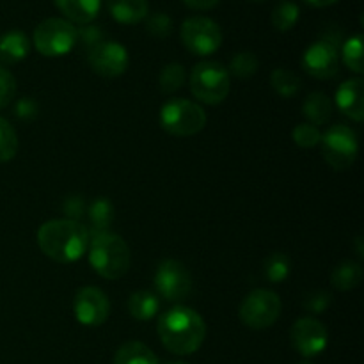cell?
Listing matches in <instances>:
<instances>
[{
	"label": "cell",
	"mask_w": 364,
	"mask_h": 364,
	"mask_svg": "<svg viewBox=\"0 0 364 364\" xmlns=\"http://www.w3.org/2000/svg\"><path fill=\"white\" fill-rule=\"evenodd\" d=\"M160 341L164 347L176 355H191L201 348L206 338L205 320L198 311L185 306H176L159 318Z\"/></svg>",
	"instance_id": "obj_1"
},
{
	"label": "cell",
	"mask_w": 364,
	"mask_h": 364,
	"mask_svg": "<svg viewBox=\"0 0 364 364\" xmlns=\"http://www.w3.org/2000/svg\"><path fill=\"white\" fill-rule=\"evenodd\" d=\"M290 336L294 348L304 358H315V355L322 354L327 347V340H329L326 326L309 316L295 322Z\"/></svg>",
	"instance_id": "obj_14"
},
{
	"label": "cell",
	"mask_w": 364,
	"mask_h": 364,
	"mask_svg": "<svg viewBox=\"0 0 364 364\" xmlns=\"http://www.w3.org/2000/svg\"><path fill=\"white\" fill-rule=\"evenodd\" d=\"M364 82L361 78H350L338 87L336 105L345 116L361 123L364 117Z\"/></svg>",
	"instance_id": "obj_15"
},
{
	"label": "cell",
	"mask_w": 364,
	"mask_h": 364,
	"mask_svg": "<svg viewBox=\"0 0 364 364\" xmlns=\"http://www.w3.org/2000/svg\"><path fill=\"white\" fill-rule=\"evenodd\" d=\"M146 31L155 38H167L173 32V20L166 13H155L146 20Z\"/></svg>",
	"instance_id": "obj_32"
},
{
	"label": "cell",
	"mask_w": 364,
	"mask_h": 364,
	"mask_svg": "<svg viewBox=\"0 0 364 364\" xmlns=\"http://www.w3.org/2000/svg\"><path fill=\"white\" fill-rule=\"evenodd\" d=\"M363 279V269L359 263L354 262H343L334 269L333 276H331V283L336 290L347 291L358 287Z\"/></svg>",
	"instance_id": "obj_22"
},
{
	"label": "cell",
	"mask_w": 364,
	"mask_h": 364,
	"mask_svg": "<svg viewBox=\"0 0 364 364\" xmlns=\"http://www.w3.org/2000/svg\"><path fill=\"white\" fill-rule=\"evenodd\" d=\"M240 320L249 329H269L281 315V299L270 290H252L240 304Z\"/></svg>",
	"instance_id": "obj_7"
},
{
	"label": "cell",
	"mask_w": 364,
	"mask_h": 364,
	"mask_svg": "<svg viewBox=\"0 0 364 364\" xmlns=\"http://www.w3.org/2000/svg\"><path fill=\"white\" fill-rule=\"evenodd\" d=\"M230 71L215 60H203L192 68L191 91L199 102L219 105L230 95Z\"/></svg>",
	"instance_id": "obj_4"
},
{
	"label": "cell",
	"mask_w": 364,
	"mask_h": 364,
	"mask_svg": "<svg viewBox=\"0 0 364 364\" xmlns=\"http://www.w3.org/2000/svg\"><path fill=\"white\" fill-rule=\"evenodd\" d=\"M299 364H313V363L311 361H301Z\"/></svg>",
	"instance_id": "obj_41"
},
{
	"label": "cell",
	"mask_w": 364,
	"mask_h": 364,
	"mask_svg": "<svg viewBox=\"0 0 364 364\" xmlns=\"http://www.w3.org/2000/svg\"><path fill=\"white\" fill-rule=\"evenodd\" d=\"M270 84H272L274 91L279 96H283V98H291V96H295L301 91V78L294 71L284 70V68L272 71Z\"/></svg>",
	"instance_id": "obj_25"
},
{
	"label": "cell",
	"mask_w": 364,
	"mask_h": 364,
	"mask_svg": "<svg viewBox=\"0 0 364 364\" xmlns=\"http://www.w3.org/2000/svg\"><path fill=\"white\" fill-rule=\"evenodd\" d=\"M89 230L78 220L55 219L43 224L38 231V245L57 263H73L89 247Z\"/></svg>",
	"instance_id": "obj_2"
},
{
	"label": "cell",
	"mask_w": 364,
	"mask_h": 364,
	"mask_svg": "<svg viewBox=\"0 0 364 364\" xmlns=\"http://www.w3.org/2000/svg\"><path fill=\"white\" fill-rule=\"evenodd\" d=\"M167 364H188V363H185V361H173V363H167Z\"/></svg>",
	"instance_id": "obj_40"
},
{
	"label": "cell",
	"mask_w": 364,
	"mask_h": 364,
	"mask_svg": "<svg viewBox=\"0 0 364 364\" xmlns=\"http://www.w3.org/2000/svg\"><path fill=\"white\" fill-rule=\"evenodd\" d=\"M77 34L78 39H80L87 48H92V46L103 41V34L98 27H82L80 31H77Z\"/></svg>",
	"instance_id": "obj_35"
},
{
	"label": "cell",
	"mask_w": 364,
	"mask_h": 364,
	"mask_svg": "<svg viewBox=\"0 0 364 364\" xmlns=\"http://www.w3.org/2000/svg\"><path fill=\"white\" fill-rule=\"evenodd\" d=\"M160 309V302L156 299V295H153L151 291H135L128 299V311L134 318L142 320H151L156 315V311Z\"/></svg>",
	"instance_id": "obj_21"
},
{
	"label": "cell",
	"mask_w": 364,
	"mask_h": 364,
	"mask_svg": "<svg viewBox=\"0 0 364 364\" xmlns=\"http://www.w3.org/2000/svg\"><path fill=\"white\" fill-rule=\"evenodd\" d=\"M64 210H66L68 215L73 217L71 220H75L77 217H80L82 213H84V210H85L84 208V199L73 196V198H70L66 203H64Z\"/></svg>",
	"instance_id": "obj_36"
},
{
	"label": "cell",
	"mask_w": 364,
	"mask_h": 364,
	"mask_svg": "<svg viewBox=\"0 0 364 364\" xmlns=\"http://www.w3.org/2000/svg\"><path fill=\"white\" fill-rule=\"evenodd\" d=\"M160 124L176 137H191L199 134L206 124V112L201 105L183 98H173L160 109Z\"/></svg>",
	"instance_id": "obj_5"
},
{
	"label": "cell",
	"mask_w": 364,
	"mask_h": 364,
	"mask_svg": "<svg viewBox=\"0 0 364 364\" xmlns=\"http://www.w3.org/2000/svg\"><path fill=\"white\" fill-rule=\"evenodd\" d=\"M322 153L333 169L345 171L355 162L359 153L358 135L345 124L331 127L322 135Z\"/></svg>",
	"instance_id": "obj_8"
},
{
	"label": "cell",
	"mask_w": 364,
	"mask_h": 364,
	"mask_svg": "<svg viewBox=\"0 0 364 364\" xmlns=\"http://www.w3.org/2000/svg\"><path fill=\"white\" fill-rule=\"evenodd\" d=\"M31 52V41L21 31H9L0 36V63L16 64Z\"/></svg>",
	"instance_id": "obj_16"
},
{
	"label": "cell",
	"mask_w": 364,
	"mask_h": 364,
	"mask_svg": "<svg viewBox=\"0 0 364 364\" xmlns=\"http://www.w3.org/2000/svg\"><path fill=\"white\" fill-rule=\"evenodd\" d=\"M57 9L70 21L87 25L98 16L102 0H53Z\"/></svg>",
	"instance_id": "obj_17"
},
{
	"label": "cell",
	"mask_w": 364,
	"mask_h": 364,
	"mask_svg": "<svg viewBox=\"0 0 364 364\" xmlns=\"http://www.w3.org/2000/svg\"><path fill=\"white\" fill-rule=\"evenodd\" d=\"M89 220H91L92 235L105 233L114 220V206L109 199L100 198L89 206Z\"/></svg>",
	"instance_id": "obj_23"
},
{
	"label": "cell",
	"mask_w": 364,
	"mask_h": 364,
	"mask_svg": "<svg viewBox=\"0 0 364 364\" xmlns=\"http://www.w3.org/2000/svg\"><path fill=\"white\" fill-rule=\"evenodd\" d=\"M185 6H188L191 9H198V11H208L213 9V7L219 6L220 0H183Z\"/></svg>",
	"instance_id": "obj_37"
},
{
	"label": "cell",
	"mask_w": 364,
	"mask_h": 364,
	"mask_svg": "<svg viewBox=\"0 0 364 364\" xmlns=\"http://www.w3.org/2000/svg\"><path fill=\"white\" fill-rule=\"evenodd\" d=\"M185 77L187 75H185V68L181 64H167L162 70V73H160V89L166 95H173V92H176L185 84Z\"/></svg>",
	"instance_id": "obj_28"
},
{
	"label": "cell",
	"mask_w": 364,
	"mask_h": 364,
	"mask_svg": "<svg viewBox=\"0 0 364 364\" xmlns=\"http://www.w3.org/2000/svg\"><path fill=\"white\" fill-rule=\"evenodd\" d=\"M302 112L308 117L309 123L315 124V127H322V124L329 123L331 116H333V102L323 92H311L304 100Z\"/></svg>",
	"instance_id": "obj_19"
},
{
	"label": "cell",
	"mask_w": 364,
	"mask_h": 364,
	"mask_svg": "<svg viewBox=\"0 0 364 364\" xmlns=\"http://www.w3.org/2000/svg\"><path fill=\"white\" fill-rule=\"evenodd\" d=\"M343 60L352 71L361 75L364 71V63H363V38L361 34L352 36L350 39H347V43L343 45Z\"/></svg>",
	"instance_id": "obj_29"
},
{
	"label": "cell",
	"mask_w": 364,
	"mask_h": 364,
	"mask_svg": "<svg viewBox=\"0 0 364 364\" xmlns=\"http://www.w3.org/2000/svg\"><path fill=\"white\" fill-rule=\"evenodd\" d=\"M114 364H160L151 348L141 341H128L117 348Z\"/></svg>",
	"instance_id": "obj_20"
},
{
	"label": "cell",
	"mask_w": 364,
	"mask_h": 364,
	"mask_svg": "<svg viewBox=\"0 0 364 364\" xmlns=\"http://www.w3.org/2000/svg\"><path fill=\"white\" fill-rule=\"evenodd\" d=\"M89 66L96 75L105 78L119 77L128 68V52L116 41H102L89 48Z\"/></svg>",
	"instance_id": "obj_11"
},
{
	"label": "cell",
	"mask_w": 364,
	"mask_h": 364,
	"mask_svg": "<svg viewBox=\"0 0 364 364\" xmlns=\"http://www.w3.org/2000/svg\"><path fill=\"white\" fill-rule=\"evenodd\" d=\"M302 68L311 77L320 80H329L336 77L340 68V55H338V45L331 39H320L315 41L302 55Z\"/></svg>",
	"instance_id": "obj_13"
},
{
	"label": "cell",
	"mask_w": 364,
	"mask_h": 364,
	"mask_svg": "<svg viewBox=\"0 0 364 364\" xmlns=\"http://www.w3.org/2000/svg\"><path fill=\"white\" fill-rule=\"evenodd\" d=\"M14 95H16V80L6 68L0 66V109L9 105L14 100Z\"/></svg>",
	"instance_id": "obj_33"
},
{
	"label": "cell",
	"mask_w": 364,
	"mask_h": 364,
	"mask_svg": "<svg viewBox=\"0 0 364 364\" xmlns=\"http://www.w3.org/2000/svg\"><path fill=\"white\" fill-rule=\"evenodd\" d=\"M18 153V135L11 123L0 117V162H9Z\"/></svg>",
	"instance_id": "obj_27"
},
{
	"label": "cell",
	"mask_w": 364,
	"mask_h": 364,
	"mask_svg": "<svg viewBox=\"0 0 364 364\" xmlns=\"http://www.w3.org/2000/svg\"><path fill=\"white\" fill-rule=\"evenodd\" d=\"M110 14L123 25H135L148 18V0H107Z\"/></svg>",
	"instance_id": "obj_18"
},
{
	"label": "cell",
	"mask_w": 364,
	"mask_h": 364,
	"mask_svg": "<svg viewBox=\"0 0 364 364\" xmlns=\"http://www.w3.org/2000/svg\"><path fill=\"white\" fill-rule=\"evenodd\" d=\"M306 4H308V6H311V7H329V6H333V4H336V2H340V0H304Z\"/></svg>",
	"instance_id": "obj_38"
},
{
	"label": "cell",
	"mask_w": 364,
	"mask_h": 364,
	"mask_svg": "<svg viewBox=\"0 0 364 364\" xmlns=\"http://www.w3.org/2000/svg\"><path fill=\"white\" fill-rule=\"evenodd\" d=\"M77 31L78 28H75L71 21L63 18H48L36 27L32 41L41 55L60 57L70 53L77 45Z\"/></svg>",
	"instance_id": "obj_6"
},
{
	"label": "cell",
	"mask_w": 364,
	"mask_h": 364,
	"mask_svg": "<svg viewBox=\"0 0 364 364\" xmlns=\"http://www.w3.org/2000/svg\"><path fill=\"white\" fill-rule=\"evenodd\" d=\"M181 41L188 52L205 57L217 52L223 45V31L210 18L192 16L181 25Z\"/></svg>",
	"instance_id": "obj_9"
},
{
	"label": "cell",
	"mask_w": 364,
	"mask_h": 364,
	"mask_svg": "<svg viewBox=\"0 0 364 364\" xmlns=\"http://www.w3.org/2000/svg\"><path fill=\"white\" fill-rule=\"evenodd\" d=\"M87 251L91 267L105 279H121L130 269L132 256L128 244L110 231L92 235Z\"/></svg>",
	"instance_id": "obj_3"
},
{
	"label": "cell",
	"mask_w": 364,
	"mask_h": 364,
	"mask_svg": "<svg viewBox=\"0 0 364 364\" xmlns=\"http://www.w3.org/2000/svg\"><path fill=\"white\" fill-rule=\"evenodd\" d=\"M252 2H265V0H252Z\"/></svg>",
	"instance_id": "obj_42"
},
{
	"label": "cell",
	"mask_w": 364,
	"mask_h": 364,
	"mask_svg": "<svg viewBox=\"0 0 364 364\" xmlns=\"http://www.w3.org/2000/svg\"><path fill=\"white\" fill-rule=\"evenodd\" d=\"M75 318L85 327H100L110 315V302L100 288L85 287L77 291L73 302Z\"/></svg>",
	"instance_id": "obj_12"
},
{
	"label": "cell",
	"mask_w": 364,
	"mask_h": 364,
	"mask_svg": "<svg viewBox=\"0 0 364 364\" xmlns=\"http://www.w3.org/2000/svg\"><path fill=\"white\" fill-rule=\"evenodd\" d=\"M355 249H358V256H359V258H363L364 251H363V238L361 237L355 238Z\"/></svg>",
	"instance_id": "obj_39"
},
{
	"label": "cell",
	"mask_w": 364,
	"mask_h": 364,
	"mask_svg": "<svg viewBox=\"0 0 364 364\" xmlns=\"http://www.w3.org/2000/svg\"><path fill=\"white\" fill-rule=\"evenodd\" d=\"M258 66H259L258 57H256L255 53L242 52V53H237V55L231 59L230 71L235 75V77L245 80V78H251L252 75L258 71Z\"/></svg>",
	"instance_id": "obj_30"
},
{
	"label": "cell",
	"mask_w": 364,
	"mask_h": 364,
	"mask_svg": "<svg viewBox=\"0 0 364 364\" xmlns=\"http://www.w3.org/2000/svg\"><path fill=\"white\" fill-rule=\"evenodd\" d=\"M291 137H294L295 144L301 146V148H315L322 141V132L315 124L301 123L294 128Z\"/></svg>",
	"instance_id": "obj_31"
},
{
	"label": "cell",
	"mask_w": 364,
	"mask_h": 364,
	"mask_svg": "<svg viewBox=\"0 0 364 364\" xmlns=\"http://www.w3.org/2000/svg\"><path fill=\"white\" fill-rule=\"evenodd\" d=\"M263 272H265V277L270 283H283L288 274H290V259L283 252H274L263 263Z\"/></svg>",
	"instance_id": "obj_26"
},
{
	"label": "cell",
	"mask_w": 364,
	"mask_h": 364,
	"mask_svg": "<svg viewBox=\"0 0 364 364\" xmlns=\"http://www.w3.org/2000/svg\"><path fill=\"white\" fill-rule=\"evenodd\" d=\"M299 16H301V11H299L297 4H294L291 0H281L272 11V25L279 32H288L295 27Z\"/></svg>",
	"instance_id": "obj_24"
},
{
	"label": "cell",
	"mask_w": 364,
	"mask_h": 364,
	"mask_svg": "<svg viewBox=\"0 0 364 364\" xmlns=\"http://www.w3.org/2000/svg\"><path fill=\"white\" fill-rule=\"evenodd\" d=\"M155 287L160 297L167 302H183L192 291L191 272L183 263L176 259H166L159 265L155 276Z\"/></svg>",
	"instance_id": "obj_10"
},
{
	"label": "cell",
	"mask_w": 364,
	"mask_h": 364,
	"mask_svg": "<svg viewBox=\"0 0 364 364\" xmlns=\"http://www.w3.org/2000/svg\"><path fill=\"white\" fill-rule=\"evenodd\" d=\"M329 306L331 294H327V291H313V294H309L304 301V308L308 309V311L315 313V315L323 313Z\"/></svg>",
	"instance_id": "obj_34"
}]
</instances>
